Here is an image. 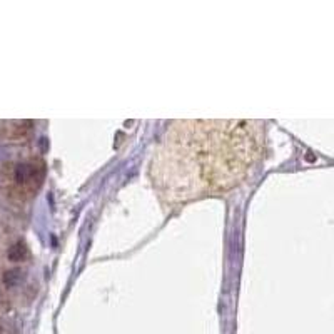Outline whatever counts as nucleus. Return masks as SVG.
<instances>
[{"label": "nucleus", "mask_w": 334, "mask_h": 334, "mask_svg": "<svg viewBox=\"0 0 334 334\" xmlns=\"http://www.w3.org/2000/svg\"><path fill=\"white\" fill-rule=\"evenodd\" d=\"M257 125L254 120L177 122L152 166L162 196L180 202L237 184L259 152Z\"/></svg>", "instance_id": "obj_1"}, {"label": "nucleus", "mask_w": 334, "mask_h": 334, "mask_svg": "<svg viewBox=\"0 0 334 334\" xmlns=\"http://www.w3.org/2000/svg\"><path fill=\"white\" fill-rule=\"evenodd\" d=\"M40 175H42V169L34 162H19L13 170V179L17 184L40 182Z\"/></svg>", "instance_id": "obj_2"}, {"label": "nucleus", "mask_w": 334, "mask_h": 334, "mask_svg": "<svg viewBox=\"0 0 334 334\" xmlns=\"http://www.w3.org/2000/svg\"><path fill=\"white\" fill-rule=\"evenodd\" d=\"M27 257V247L22 242H17L13 244L10 249H8V259L13 261V263H19V261H24Z\"/></svg>", "instance_id": "obj_4"}, {"label": "nucleus", "mask_w": 334, "mask_h": 334, "mask_svg": "<svg viewBox=\"0 0 334 334\" xmlns=\"http://www.w3.org/2000/svg\"><path fill=\"white\" fill-rule=\"evenodd\" d=\"M24 278H25L24 271L19 269V268H13V269H8L7 273H3L2 281L7 287H17L22 284Z\"/></svg>", "instance_id": "obj_3"}]
</instances>
